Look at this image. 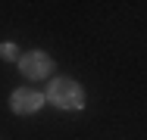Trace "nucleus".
I'll return each instance as SVG.
<instances>
[{
	"label": "nucleus",
	"mask_w": 147,
	"mask_h": 140,
	"mask_svg": "<svg viewBox=\"0 0 147 140\" xmlns=\"http://www.w3.org/2000/svg\"><path fill=\"white\" fill-rule=\"evenodd\" d=\"M50 69H53V59L41 50H31L22 56V75H28V78H47Z\"/></svg>",
	"instance_id": "f03ea898"
},
{
	"label": "nucleus",
	"mask_w": 147,
	"mask_h": 140,
	"mask_svg": "<svg viewBox=\"0 0 147 140\" xmlns=\"http://www.w3.org/2000/svg\"><path fill=\"white\" fill-rule=\"evenodd\" d=\"M41 103H44V97L38 90H28V87L13 93V112H19V115H28V112L41 109Z\"/></svg>",
	"instance_id": "7ed1b4c3"
},
{
	"label": "nucleus",
	"mask_w": 147,
	"mask_h": 140,
	"mask_svg": "<svg viewBox=\"0 0 147 140\" xmlns=\"http://www.w3.org/2000/svg\"><path fill=\"white\" fill-rule=\"evenodd\" d=\"M0 53H3V59H16V47H13V44H3Z\"/></svg>",
	"instance_id": "20e7f679"
},
{
	"label": "nucleus",
	"mask_w": 147,
	"mask_h": 140,
	"mask_svg": "<svg viewBox=\"0 0 147 140\" xmlns=\"http://www.w3.org/2000/svg\"><path fill=\"white\" fill-rule=\"evenodd\" d=\"M47 97L59 109H82V103H85L82 87H78V81H72V78H57V81L50 84Z\"/></svg>",
	"instance_id": "f257e3e1"
}]
</instances>
